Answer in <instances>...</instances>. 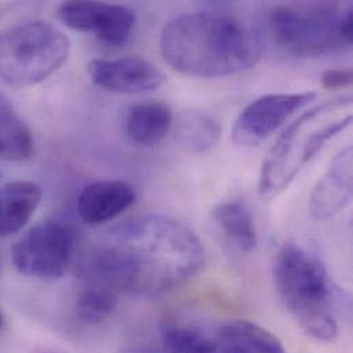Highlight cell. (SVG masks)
<instances>
[{
  "label": "cell",
  "instance_id": "obj_1",
  "mask_svg": "<svg viewBox=\"0 0 353 353\" xmlns=\"http://www.w3.org/2000/svg\"><path fill=\"white\" fill-rule=\"evenodd\" d=\"M206 253L199 236L183 221L148 214L113 228L81 261L88 283L153 297L199 274Z\"/></svg>",
  "mask_w": 353,
  "mask_h": 353
},
{
  "label": "cell",
  "instance_id": "obj_2",
  "mask_svg": "<svg viewBox=\"0 0 353 353\" xmlns=\"http://www.w3.org/2000/svg\"><path fill=\"white\" fill-rule=\"evenodd\" d=\"M160 51L179 73L214 79L256 66L263 46L253 28L241 18L221 10H205L170 19L161 32Z\"/></svg>",
  "mask_w": 353,
  "mask_h": 353
},
{
  "label": "cell",
  "instance_id": "obj_3",
  "mask_svg": "<svg viewBox=\"0 0 353 353\" xmlns=\"http://www.w3.org/2000/svg\"><path fill=\"white\" fill-rule=\"evenodd\" d=\"M352 98L327 99L294 120L263 163L259 191L272 198L286 190L325 145L352 123Z\"/></svg>",
  "mask_w": 353,
  "mask_h": 353
},
{
  "label": "cell",
  "instance_id": "obj_4",
  "mask_svg": "<svg viewBox=\"0 0 353 353\" xmlns=\"http://www.w3.org/2000/svg\"><path fill=\"white\" fill-rule=\"evenodd\" d=\"M274 282L304 332L322 343L337 339L339 325L330 311L332 282L318 256L296 242L283 243L274 261Z\"/></svg>",
  "mask_w": 353,
  "mask_h": 353
},
{
  "label": "cell",
  "instance_id": "obj_5",
  "mask_svg": "<svg viewBox=\"0 0 353 353\" xmlns=\"http://www.w3.org/2000/svg\"><path fill=\"white\" fill-rule=\"evenodd\" d=\"M268 30L279 48L300 58L350 48L352 6L330 1L278 6L268 15Z\"/></svg>",
  "mask_w": 353,
  "mask_h": 353
},
{
  "label": "cell",
  "instance_id": "obj_6",
  "mask_svg": "<svg viewBox=\"0 0 353 353\" xmlns=\"http://www.w3.org/2000/svg\"><path fill=\"white\" fill-rule=\"evenodd\" d=\"M69 37L44 21L11 25L0 32V79L11 87L39 84L68 59Z\"/></svg>",
  "mask_w": 353,
  "mask_h": 353
},
{
  "label": "cell",
  "instance_id": "obj_7",
  "mask_svg": "<svg viewBox=\"0 0 353 353\" xmlns=\"http://www.w3.org/2000/svg\"><path fill=\"white\" fill-rule=\"evenodd\" d=\"M76 246L74 230L58 220L29 228L11 248L15 270L37 279H58L68 271Z\"/></svg>",
  "mask_w": 353,
  "mask_h": 353
},
{
  "label": "cell",
  "instance_id": "obj_8",
  "mask_svg": "<svg viewBox=\"0 0 353 353\" xmlns=\"http://www.w3.org/2000/svg\"><path fill=\"white\" fill-rule=\"evenodd\" d=\"M315 98V92L270 94L257 98L236 117L232 142L241 148L259 146Z\"/></svg>",
  "mask_w": 353,
  "mask_h": 353
},
{
  "label": "cell",
  "instance_id": "obj_9",
  "mask_svg": "<svg viewBox=\"0 0 353 353\" xmlns=\"http://www.w3.org/2000/svg\"><path fill=\"white\" fill-rule=\"evenodd\" d=\"M61 21L79 32L92 33L101 43L121 47L131 39L135 14L131 8L103 1H65L58 7Z\"/></svg>",
  "mask_w": 353,
  "mask_h": 353
},
{
  "label": "cell",
  "instance_id": "obj_10",
  "mask_svg": "<svg viewBox=\"0 0 353 353\" xmlns=\"http://www.w3.org/2000/svg\"><path fill=\"white\" fill-rule=\"evenodd\" d=\"M88 74L95 85L127 95L154 91L165 81L164 73L141 57L92 59L88 63Z\"/></svg>",
  "mask_w": 353,
  "mask_h": 353
},
{
  "label": "cell",
  "instance_id": "obj_11",
  "mask_svg": "<svg viewBox=\"0 0 353 353\" xmlns=\"http://www.w3.org/2000/svg\"><path fill=\"white\" fill-rule=\"evenodd\" d=\"M352 199V148L347 146L333 159L326 174L316 183L310 196V213L326 221L343 212Z\"/></svg>",
  "mask_w": 353,
  "mask_h": 353
},
{
  "label": "cell",
  "instance_id": "obj_12",
  "mask_svg": "<svg viewBox=\"0 0 353 353\" xmlns=\"http://www.w3.org/2000/svg\"><path fill=\"white\" fill-rule=\"evenodd\" d=\"M137 201V191L130 183L112 179L98 180L83 188L77 199V213L91 225L108 223Z\"/></svg>",
  "mask_w": 353,
  "mask_h": 353
},
{
  "label": "cell",
  "instance_id": "obj_13",
  "mask_svg": "<svg viewBox=\"0 0 353 353\" xmlns=\"http://www.w3.org/2000/svg\"><path fill=\"white\" fill-rule=\"evenodd\" d=\"M41 187L29 180L11 181L0 188V238L21 231L41 202Z\"/></svg>",
  "mask_w": 353,
  "mask_h": 353
},
{
  "label": "cell",
  "instance_id": "obj_14",
  "mask_svg": "<svg viewBox=\"0 0 353 353\" xmlns=\"http://www.w3.org/2000/svg\"><path fill=\"white\" fill-rule=\"evenodd\" d=\"M174 114L171 108L160 101H145L131 108L125 132L128 139L139 146H154L171 131Z\"/></svg>",
  "mask_w": 353,
  "mask_h": 353
},
{
  "label": "cell",
  "instance_id": "obj_15",
  "mask_svg": "<svg viewBox=\"0 0 353 353\" xmlns=\"http://www.w3.org/2000/svg\"><path fill=\"white\" fill-rule=\"evenodd\" d=\"M220 353H286L271 332L250 321H230L217 334Z\"/></svg>",
  "mask_w": 353,
  "mask_h": 353
},
{
  "label": "cell",
  "instance_id": "obj_16",
  "mask_svg": "<svg viewBox=\"0 0 353 353\" xmlns=\"http://www.w3.org/2000/svg\"><path fill=\"white\" fill-rule=\"evenodd\" d=\"M214 221L230 243L241 252L252 253L257 248V232L253 214L242 199L221 202L214 209Z\"/></svg>",
  "mask_w": 353,
  "mask_h": 353
},
{
  "label": "cell",
  "instance_id": "obj_17",
  "mask_svg": "<svg viewBox=\"0 0 353 353\" xmlns=\"http://www.w3.org/2000/svg\"><path fill=\"white\" fill-rule=\"evenodd\" d=\"M220 138L221 125L210 113L202 110H187L177 119V143L188 153H209L217 146Z\"/></svg>",
  "mask_w": 353,
  "mask_h": 353
},
{
  "label": "cell",
  "instance_id": "obj_18",
  "mask_svg": "<svg viewBox=\"0 0 353 353\" xmlns=\"http://www.w3.org/2000/svg\"><path fill=\"white\" fill-rule=\"evenodd\" d=\"M33 152L30 130L19 117L10 99L0 94V160L22 161Z\"/></svg>",
  "mask_w": 353,
  "mask_h": 353
},
{
  "label": "cell",
  "instance_id": "obj_19",
  "mask_svg": "<svg viewBox=\"0 0 353 353\" xmlns=\"http://www.w3.org/2000/svg\"><path fill=\"white\" fill-rule=\"evenodd\" d=\"M117 292L98 283H88L77 297V316L87 325L105 322L117 308Z\"/></svg>",
  "mask_w": 353,
  "mask_h": 353
},
{
  "label": "cell",
  "instance_id": "obj_20",
  "mask_svg": "<svg viewBox=\"0 0 353 353\" xmlns=\"http://www.w3.org/2000/svg\"><path fill=\"white\" fill-rule=\"evenodd\" d=\"M164 353H220L217 341L190 326H172L163 334Z\"/></svg>",
  "mask_w": 353,
  "mask_h": 353
},
{
  "label": "cell",
  "instance_id": "obj_21",
  "mask_svg": "<svg viewBox=\"0 0 353 353\" xmlns=\"http://www.w3.org/2000/svg\"><path fill=\"white\" fill-rule=\"evenodd\" d=\"M352 69L351 68H336L323 72L321 81L326 90L345 88L352 84Z\"/></svg>",
  "mask_w": 353,
  "mask_h": 353
},
{
  "label": "cell",
  "instance_id": "obj_22",
  "mask_svg": "<svg viewBox=\"0 0 353 353\" xmlns=\"http://www.w3.org/2000/svg\"><path fill=\"white\" fill-rule=\"evenodd\" d=\"M4 315L0 312V333H1V330H3V327H4Z\"/></svg>",
  "mask_w": 353,
  "mask_h": 353
}]
</instances>
